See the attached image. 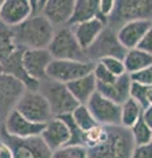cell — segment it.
Here are the masks:
<instances>
[{
  "label": "cell",
  "instance_id": "f35d334b",
  "mask_svg": "<svg viewBox=\"0 0 152 158\" xmlns=\"http://www.w3.org/2000/svg\"><path fill=\"white\" fill-rule=\"evenodd\" d=\"M4 73V67H3V65L0 63V74H3Z\"/></svg>",
  "mask_w": 152,
  "mask_h": 158
},
{
  "label": "cell",
  "instance_id": "f1b7e54d",
  "mask_svg": "<svg viewBox=\"0 0 152 158\" xmlns=\"http://www.w3.org/2000/svg\"><path fill=\"white\" fill-rule=\"evenodd\" d=\"M148 91H150V87H145L143 85H140V83L132 82L131 90H130V98L134 99V100L138 103L143 110H145L147 107H150V104H148Z\"/></svg>",
  "mask_w": 152,
  "mask_h": 158
},
{
  "label": "cell",
  "instance_id": "d4e9b609",
  "mask_svg": "<svg viewBox=\"0 0 152 158\" xmlns=\"http://www.w3.org/2000/svg\"><path fill=\"white\" fill-rule=\"evenodd\" d=\"M73 116V120H74V123L78 125V128L82 131V132H87L93 129L94 127L99 125L97 123V120L94 118V116L91 115L90 110L87 108L86 104H80L74 111H73L72 113Z\"/></svg>",
  "mask_w": 152,
  "mask_h": 158
},
{
  "label": "cell",
  "instance_id": "cb8c5ba5",
  "mask_svg": "<svg viewBox=\"0 0 152 158\" xmlns=\"http://www.w3.org/2000/svg\"><path fill=\"white\" fill-rule=\"evenodd\" d=\"M141 115H143V108H141L134 99H128L122 104L120 111V125L126 129H131L136 123H138Z\"/></svg>",
  "mask_w": 152,
  "mask_h": 158
},
{
  "label": "cell",
  "instance_id": "277c9868",
  "mask_svg": "<svg viewBox=\"0 0 152 158\" xmlns=\"http://www.w3.org/2000/svg\"><path fill=\"white\" fill-rule=\"evenodd\" d=\"M97 62L73 61V59H53L48 66L46 77L50 81L67 85L77 79L93 74Z\"/></svg>",
  "mask_w": 152,
  "mask_h": 158
},
{
  "label": "cell",
  "instance_id": "7402d4cb",
  "mask_svg": "<svg viewBox=\"0 0 152 158\" xmlns=\"http://www.w3.org/2000/svg\"><path fill=\"white\" fill-rule=\"evenodd\" d=\"M124 66H126V73L132 75L135 73H139L144 70L148 66L152 65V56L148 53H145L140 49L135 48L131 50H127L126 56L123 58Z\"/></svg>",
  "mask_w": 152,
  "mask_h": 158
},
{
  "label": "cell",
  "instance_id": "8fae6325",
  "mask_svg": "<svg viewBox=\"0 0 152 158\" xmlns=\"http://www.w3.org/2000/svg\"><path fill=\"white\" fill-rule=\"evenodd\" d=\"M53 61L48 49H25L23 53V66L28 77L41 83L48 79L46 70Z\"/></svg>",
  "mask_w": 152,
  "mask_h": 158
},
{
  "label": "cell",
  "instance_id": "836d02e7",
  "mask_svg": "<svg viewBox=\"0 0 152 158\" xmlns=\"http://www.w3.org/2000/svg\"><path fill=\"white\" fill-rule=\"evenodd\" d=\"M131 158H152V142L147 145H135Z\"/></svg>",
  "mask_w": 152,
  "mask_h": 158
},
{
  "label": "cell",
  "instance_id": "ac0fdd59",
  "mask_svg": "<svg viewBox=\"0 0 152 158\" xmlns=\"http://www.w3.org/2000/svg\"><path fill=\"white\" fill-rule=\"evenodd\" d=\"M76 0H46L42 15L54 27H66L73 16Z\"/></svg>",
  "mask_w": 152,
  "mask_h": 158
},
{
  "label": "cell",
  "instance_id": "4fadbf2b",
  "mask_svg": "<svg viewBox=\"0 0 152 158\" xmlns=\"http://www.w3.org/2000/svg\"><path fill=\"white\" fill-rule=\"evenodd\" d=\"M126 53L127 50L120 45L119 40L116 37V33L109 27L102 32V34L95 41L94 45L86 52L87 56L95 57V59H98V61L105 57H116L123 59Z\"/></svg>",
  "mask_w": 152,
  "mask_h": 158
},
{
  "label": "cell",
  "instance_id": "d590c367",
  "mask_svg": "<svg viewBox=\"0 0 152 158\" xmlns=\"http://www.w3.org/2000/svg\"><path fill=\"white\" fill-rule=\"evenodd\" d=\"M0 158H13L12 148L3 140H0Z\"/></svg>",
  "mask_w": 152,
  "mask_h": 158
},
{
  "label": "cell",
  "instance_id": "30bf717a",
  "mask_svg": "<svg viewBox=\"0 0 152 158\" xmlns=\"http://www.w3.org/2000/svg\"><path fill=\"white\" fill-rule=\"evenodd\" d=\"M86 106L99 125L103 127L120 125L122 106L105 98L98 91L90 98V100L86 103Z\"/></svg>",
  "mask_w": 152,
  "mask_h": 158
},
{
  "label": "cell",
  "instance_id": "44dd1931",
  "mask_svg": "<svg viewBox=\"0 0 152 158\" xmlns=\"http://www.w3.org/2000/svg\"><path fill=\"white\" fill-rule=\"evenodd\" d=\"M99 16V0H76L73 16L67 27L82 24Z\"/></svg>",
  "mask_w": 152,
  "mask_h": 158
},
{
  "label": "cell",
  "instance_id": "5b68a950",
  "mask_svg": "<svg viewBox=\"0 0 152 158\" xmlns=\"http://www.w3.org/2000/svg\"><path fill=\"white\" fill-rule=\"evenodd\" d=\"M15 110L29 121L37 124H46L53 118L52 108L48 99L38 90H27L17 102Z\"/></svg>",
  "mask_w": 152,
  "mask_h": 158
},
{
  "label": "cell",
  "instance_id": "8992f818",
  "mask_svg": "<svg viewBox=\"0 0 152 158\" xmlns=\"http://www.w3.org/2000/svg\"><path fill=\"white\" fill-rule=\"evenodd\" d=\"M53 59H73V61H85L86 52L80 46L77 38L70 27H61L56 29L50 45L48 48Z\"/></svg>",
  "mask_w": 152,
  "mask_h": 158
},
{
  "label": "cell",
  "instance_id": "d6986e66",
  "mask_svg": "<svg viewBox=\"0 0 152 158\" xmlns=\"http://www.w3.org/2000/svg\"><path fill=\"white\" fill-rule=\"evenodd\" d=\"M131 77L130 74H124L116 79L111 85H98L97 83V91L102 94L105 98L115 102L116 104H123L130 99V90H131Z\"/></svg>",
  "mask_w": 152,
  "mask_h": 158
},
{
  "label": "cell",
  "instance_id": "74e56055",
  "mask_svg": "<svg viewBox=\"0 0 152 158\" xmlns=\"http://www.w3.org/2000/svg\"><path fill=\"white\" fill-rule=\"evenodd\" d=\"M148 104L152 107V88H150L148 91Z\"/></svg>",
  "mask_w": 152,
  "mask_h": 158
},
{
  "label": "cell",
  "instance_id": "83f0119b",
  "mask_svg": "<svg viewBox=\"0 0 152 158\" xmlns=\"http://www.w3.org/2000/svg\"><path fill=\"white\" fill-rule=\"evenodd\" d=\"M52 158H89V149L86 146H63L53 152Z\"/></svg>",
  "mask_w": 152,
  "mask_h": 158
},
{
  "label": "cell",
  "instance_id": "7a4b0ae2",
  "mask_svg": "<svg viewBox=\"0 0 152 158\" xmlns=\"http://www.w3.org/2000/svg\"><path fill=\"white\" fill-rule=\"evenodd\" d=\"M106 128V140L97 148L89 149V158H131L135 149L131 131L122 125Z\"/></svg>",
  "mask_w": 152,
  "mask_h": 158
},
{
  "label": "cell",
  "instance_id": "9c48e42d",
  "mask_svg": "<svg viewBox=\"0 0 152 158\" xmlns=\"http://www.w3.org/2000/svg\"><path fill=\"white\" fill-rule=\"evenodd\" d=\"M2 140L12 148L13 158H52L53 154L41 137L15 138L2 131Z\"/></svg>",
  "mask_w": 152,
  "mask_h": 158
},
{
  "label": "cell",
  "instance_id": "484cf974",
  "mask_svg": "<svg viewBox=\"0 0 152 158\" xmlns=\"http://www.w3.org/2000/svg\"><path fill=\"white\" fill-rule=\"evenodd\" d=\"M130 131H131L135 145H147L150 142H152V131L147 127V124L141 118Z\"/></svg>",
  "mask_w": 152,
  "mask_h": 158
},
{
  "label": "cell",
  "instance_id": "3957f363",
  "mask_svg": "<svg viewBox=\"0 0 152 158\" xmlns=\"http://www.w3.org/2000/svg\"><path fill=\"white\" fill-rule=\"evenodd\" d=\"M38 91L48 99L52 108L53 117H60L63 115L73 113V111L80 106V103L72 95L67 86L63 85V83L45 79L40 83Z\"/></svg>",
  "mask_w": 152,
  "mask_h": 158
},
{
  "label": "cell",
  "instance_id": "ab89813d",
  "mask_svg": "<svg viewBox=\"0 0 152 158\" xmlns=\"http://www.w3.org/2000/svg\"><path fill=\"white\" fill-rule=\"evenodd\" d=\"M3 3H4V0H0V11H2V7H3Z\"/></svg>",
  "mask_w": 152,
  "mask_h": 158
},
{
  "label": "cell",
  "instance_id": "e0dca14e",
  "mask_svg": "<svg viewBox=\"0 0 152 158\" xmlns=\"http://www.w3.org/2000/svg\"><path fill=\"white\" fill-rule=\"evenodd\" d=\"M152 27V21L148 20H138V21H130L123 24L116 31V37L119 40L120 45L126 50L138 48L139 42L144 34L148 32V29Z\"/></svg>",
  "mask_w": 152,
  "mask_h": 158
},
{
  "label": "cell",
  "instance_id": "f546056e",
  "mask_svg": "<svg viewBox=\"0 0 152 158\" xmlns=\"http://www.w3.org/2000/svg\"><path fill=\"white\" fill-rule=\"evenodd\" d=\"M97 62H99L101 65H103L107 70H109L112 75H115L116 78H119L122 75H124V74H127L124 62H123V59H120V58L105 57V58H102V59H99V61H97Z\"/></svg>",
  "mask_w": 152,
  "mask_h": 158
},
{
  "label": "cell",
  "instance_id": "7c38bea8",
  "mask_svg": "<svg viewBox=\"0 0 152 158\" xmlns=\"http://www.w3.org/2000/svg\"><path fill=\"white\" fill-rule=\"evenodd\" d=\"M45 125L46 124H37V123L29 121L16 110H13L4 120L3 131L8 136L15 138H33L41 137Z\"/></svg>",
  "mask_w": 152,
  "mask_h": 158
},
{
  "label": "cell",
  "instance_id": "2e32d148",
  "mask_svg": "<svg viewBox=\"0 0 152 158\" xmlns=\"http://www.w3.org/2000/svg\"><path fill=\"white\" fill-rule=\"evenodd\" d=\"M41 138L49 149L52 152H56L69 145L72 133L65 121H62L60 117H53L50 121L46 123Z\"/></svg>",
  "mask_w": 152,
  "mask_h": 158
},
{
  "label": "cell",
  "instance_id": "6da1fadb",
  "mask_svg": "<svg viewBox=\"0 0 152 158\" xmlns=\"http://www.w3.org/2000/svg\"><path fill=\"white\" fill-rule=\"evenodd\" d=\"M16 44L24 49H48L56 33L54 25L44 16L33 15L21 25L13 28Z\"/></svg>",
  "mask_w": 152,
  "mask_h": 158
},
{
  "label": "cell",
  "instance_id": "5bb4252c",
  "mask_svg": "<svg viewBox=\"0 0 152 158\" xmlns=\"http://www.w3.org/2000/svg\"><path fill=\"white\" fill-rule=\"evenodd\" d=\"M33 16L32 2L29 0H4L0 21L9 28H16Z\"/></svg>",
  "mask_w": 152,
  "mask_h": 158
},
{
  "label": "cell",
  "instance_id": "1f68e13d",
  "mask_svg": "<svg viewBox=\"0 0 152 158\" xmlns=\"http://www.w3.org/2000/svg\"><path fill=\"white\" fill-rule=\"evenodd\" d=\"M131 77V81L132 82H136V83H140L145 87H150L152 88V65L148 66L144 70H141L139 73H135L132 74Z\"/></svg>",
  "mask_w": 152,
  "mask_h": 158
},
{
  "label": "cell",
  "instance_id": "8d00e7d4",
  "mask_svg": "<svg viewBox=\"0 0 152 158\" xmlns=\"http://www.w3.org/2000/svg\"><path fill=\"white\" fill-rule=\"evenodd\" d=\"M141 120H143L147 127L152 131V107H147L145 110H143V115H141Z\"/></svg>",
  "mask_w": 152,
  "mask_h": 158
},
{
  "label": "cell",
  "instance_id": "e575fe53",
  "mask_svg": "<svg viewBox=\"0 0 152 158\" xmlns=\"http://www.w3.org/2000/svg\"><path fill=\"white\" fill-rule=\"evenodd\" d=\"M138 49H140V50H143V52L152 56V27L148 29V32L144 34V37L141 38V41L138 45Z\"/></svg>",
  "mask_w": 152,
  "mask_h": 158
},
{
  "label": "cell",
  "instance_id": "ffe728a7",
  "mask_svg": "<svg viewBox=\"0 0 152 158\" xmlns=\"http://www.w3.org/2000/svg\"><path fill=\"white\" fill-rule=\"evenodd\" d=\"M66 86L80 104H86L90 100V98L97 92V79L94 74H90L74 82L67 83Z\"/></svg>",
  "mask_w": 152,
  "mask_h": 158
},
{
  "label": "cell",
  "instance_id": "ba28073f",
  "mask_svg": "<svg viewBox=\"0 0 152 158\" xmlns=\"http://www.w3.org/2000/svg\"><path fill=\"white\" fill-rule=\"evenodd\" d=\"M27 90L25 83L15 75L8 73L0 74V117L6 120Z\"/></svg>",
  "mask_w": 152,
  "mask_h": 158
},
{
  "label": "cell",
  "instance_id": "9a60e30c",
  "mask_svg": "<svg viewBox=\"0 0 152 158\" xmlns=\"http://www.w3.org/2000/svg\"><path fill=\"white\" fill-rule=\"evenodd\" d=\"M107 25H109V19L102 17L99 15L94 20H90V21H86L82 24H77V25H73L70 28L73 33H74L78 44H80V46L85 52H87L95 44L97 40L99 38V36L107 28Z\"/></svg>",
  "mask_w": 152,
  "mask_h": 158
},
{
  "label": "cell",
  "instance_id": "603a6c76",
  "mask_svg": "<svg viewBox=\"0 0 152 158\" xmlns=\"http://www.w3.org/2000/svg\"><path fill=\"white\" fill-rule=\"evenodd\" d=\"M21 46L16 44L13 28L7 27L0 21V63L7 62Z\"/></svg>",
  "mask_w": 152,
  "mask_h": 158
},
{
  "label": "cell",
  "instance_id": "d6a6232c",
  "mask_svg": "<svg viewBox=\"0 0 152 158\" xmlns=\"http://www.w3.org/2000/svg\"><path fill=\"white\" fill-rule=\"evenodd\" d=\"M116 2L115 0H99V15L102 17L110 19L115 12Z\"/></svg>",
  "mask_w": 152,
  "mask_h": 158
},
{
  "label": "cell",
  "instance_id": "52a82bcc",
  "mask_svg": "<svg viewBox=\"0 0 152 158\" xmlns=\"http://www.w3.org/2000/svg\"><path fill=\"white\" fill-rule=\"evenodd\" d=\"M112 24L120 27L130 21L148 20L152 21V0H120L116 2V8L109 19ZM119 27V28H120Z\"/></svg>",
  "mask_w": 152,
  "mask_h": 158
},
{
  "label": "cell",
  "instance_id": "4316f807",
  "mask_svg": "<svg viewBox=\"0 0 152 158\" xmlns=\"http://www.w3.org/2000/svg\"><path fill=\"white\" fill-rule=\"evenodd\" d=\"M107 137V128L103 125H97L93 129L85 132V146L87 149H93L101 145Z\"/></svg>",
  "mask_w": 152,
  "mask_h": 158
},
{
  "label": "cell",
  "instance_id": "4dcf8cb0",
  "mask_svg": "<svg viewBox=\"0 0 152 158\" xmlns=\"http://www.w3.org/2000/svg\"><path fill=\"white\" fill-rule=\"evenodd\" d=\"M93 74H94L98 85H111V83H114L118 79L115 75H112V74L107 70L103 65H101L99 62H97Z\"/></svg>",
  "mask_w": 152,
  "mask_h": 158
}]
</instances>
